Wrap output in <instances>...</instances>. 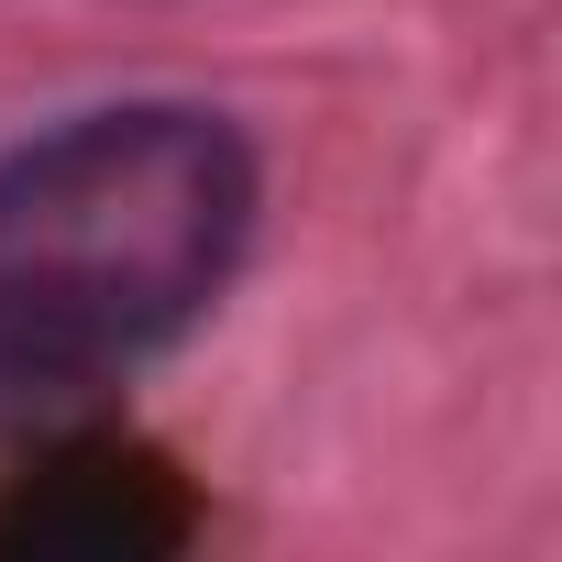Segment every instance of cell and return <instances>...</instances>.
Returning <instances> with one entry per match:
<instances>
[{
  "label": "cell",
  "mask_w": 562,
  "mask_h": 562,
  "mask_svg": "<svg viewBox=\"0 0 562 562\" xmlns=\"http://www.w3.org/2000/svg\"><path fill=\"white\" fill-rule=\"evenodd\" d=\"M254 243V144L188 100L78 111L0 155V386L78 397L166 353Z\"/></svg>",
  "instance_id": "1"
},
{
  "label": "cell",
  "mask_w": 562,
  "mask_h": 562,
  "mask_svg": "<svg viewBox=\"0 0 562 562\" xmlns=\"http://www.w3.org/2000/svg\"><path fill=\"white\" fill-rule=\"evenodd\" d=\"M0 540H23V551H166V540H188V496L166 485V463H144L122 441H67L34 463V485L0 496Z\"/></svg>",
  "instance_id": "2"
}]
</instances>
